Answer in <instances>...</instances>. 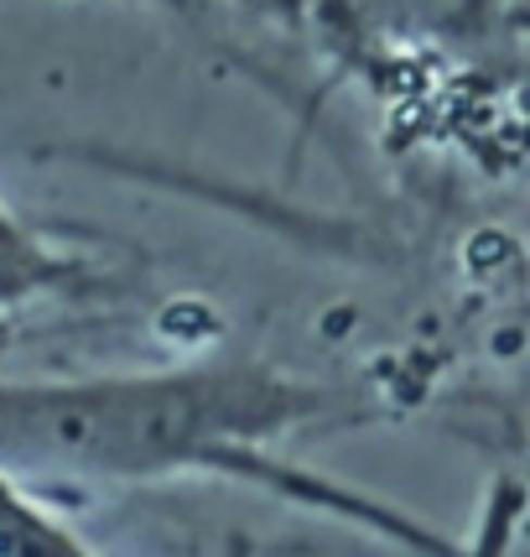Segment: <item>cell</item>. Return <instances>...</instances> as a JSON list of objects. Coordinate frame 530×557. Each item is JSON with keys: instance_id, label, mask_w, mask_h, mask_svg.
Instances as JSON below:
<instances>
[{"instance_id": "cell-2", "label": "cell", "mask_w": 530, "mask_h": 557, "mask_svg": "<svg viewBox=\"0 0 530 557\" xmlns=\"http://www.w3.org/2000/svg\"><path fill=\"white\" fill-rule=\"evenodd\" d=\"M317 16L359 52L494 63L520 48V0H317Z\"/></svg>"}, {"instance_id": "cell-4", "label": "cell", "mask_w": 530, "mask_h": 557, "mask_svg": "<svg viewBox=\"0 0 530 557\" xmlns=\"http://www.w3.org/2000/svg\"><path fill=\"white\" fill-rule=\"evenodd\" d=\"M0 557H104L37 495L0 474Z\"/></svg>"}, {"instance_id": "cell-3", "label": "cell", "mask_w": 530, "mask_h": 557, "mask_svg": "<svg viewBox=\"0 0 530 557\" xmlns=\"http://www.w3.org/2000/svg\"><path fill=\"white\" fill-rule=\"evenodd\" d=\"M99 287V267L89 256H73L52 245L31 219H22L0 198V323H11L26 308L63 302Z\"/></svg>"}, {"instance_id": "cell-1", "label": "cell", "mask_w": 530, "mask_h": 557, "mask_svg": "<svg viewBox=\"0 0 530 557\" xmlns=\"http://www.w3.org/2000/svg\"><path fill=\"white\" fill-rule=\"evenodd\" d=\"M338 412V396L270 360H188L99 375H0V474L16 485H156V480H240L276 490L411 553L463 557V547L375 506L369 495L323 485L276 459V448Z\"/></svg>"}]
</instances>
